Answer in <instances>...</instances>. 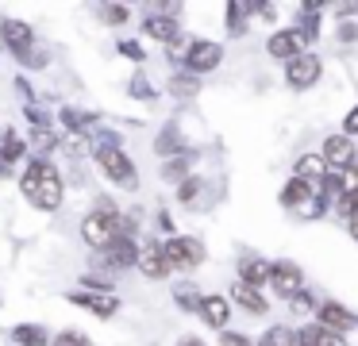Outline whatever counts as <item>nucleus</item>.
I'll return each mask as SVG.
<instances>
[{
    "mask_svg": "<svg viewBox=\"0 0 358 346\" xmlns=\"http://www.w3.org/2000/svg\"><path fill=\"white\" fill-rule=\"evenodd\" d=\"M70 304H81L85 312L101 315V319H112V315L120 312V296L116 292H70Z\"/></svg>",
    "mask_w": 358,
    "mask_h": 346,
    "instance_id": "obj_9",
    "label": "nucleus"
},
{
    "mask_svg": "<svg viewBox=\"0 0 358 346\" xmlns=\"http://www.w3.org/2000/svg\"><path fill=\"white\" fill-rule=\"evenodd\" d=\"M12 346H50L47 327H39V323H16L12 327Z\"/></svg>",
    "mask_w": 358,
    "mask_h": 346,
    "instance_id": "obj_20",
    "label": "nucleus"
},
{
    "mask_svg": "<svg viewBox=\"0 0 358 346\" xmlns=\"http://www.w3.org/2000/svg\"><path fill=\"white\" fill-rule=\"evenodd\" d=\"M135 238H112L108 246L101 250V258H104V266H112V269H127V266H135Z\"/></svg>",
    "mask_w": 358,
    "mask_h": 346,
    "instance_id": "obj_14",
    "label": "nucleus"
},
{
    "mask_svg": "<svg viewBox=\"0 0 358 346\" xmlns=\"http://www.w3.org/2000/svg\"><path fill=\"white\" fill-rule=\"evenodd\" d=\"M324 166H335V173L339 169H350L355 166V146H350V138L347 135H331V138H324Z\"/></svg>",
    "mask_w": 358,
    "mask_h": 346,
    "instance_id": "obj_12",
    "label": "nucleus"
},
{
    "mask_svg": "<svg viewBox=\"0 0 358 346\" xmlns=\"http://www.w3.org/2000/svg\"><path fill=\"white\" fill-rule=\"evenodd\" d=\"M93 212H96V215H104V219H116V215H120V208H116V200H112V196H96Z\"/></svg>",
    "mask_w": 358,
    "mask_h": 346,
    "instance_id": "obj_31",
    "label": "nucleus"
},
{
    "mask_svg": "<svg viewBox=\"0 0 358 346\" xmlns=\"http://www.w3.org/2000/svg\"><path fill=\"white\" fill-rule=\"evenodd\" d=\"M178 346H204V343H201V338H196V335H185V338H181Z\"/></svg>",
    "mask_w": 358,
    "mask_h": 346,
    "instance_id": "obj_40",
    "label": "nucleus"
},
{
    "mask_svg": "<svg viewBox=\"0 0 358 346\" xmlns=\"http://www.w3.org/2000/svg\"><path fill=\"white\" fill-rule=\"evenodd\" d=\"M201 300H204V292L196 289V284H178V289H173V304L181 308V312H196V308H201Z\"/></svg>",
    "mask_w": 358,
    "mask_h": 346,
    "instance_id": "obj_25",
    "label": "nucleus"
},
{
    "mask_svg": "<svg viewBox=\"0 0 358 346\" xmlns=\"http://www.w3.org/2000/svg\"><path fill=\"white\" fill-rule=\"evenodd\" d=\"M285 81L293 89H312L320 81V58L316 54H296L293 62H285Z\"/></svg>",
    "mask_w": 358,
    "mask_h": 346,
    "instance_id": "obj_6",
    "label": "nucleus"
},
{
    "mask_svg": "<svg viewBox=\"0 0 358 346\" xmlns=\"http://www.w3.org/2000/svg\"><path fill=\"white\" fill-rule=\"evenodd\" d=\"M162 177H170V181H185V177H189V154L166 161V166H162Z\"/></svg>",
    "mask_w": 358,
    "mask_h": 346,
    "instance_id": "obj_30",
    "label": "nucleus"
},
{
    "mask_svg": "<svg viewBox=\"0 0 358 346\" xmlns=\"http://www.w3.org/2000/svg\"><path fill=\"white\" fill-rule=\"evenodd\" d=\"M231 304H239L243 312H250V315H266V296L258 289H250V284H243V281H235L231 284Z\"/></svg>",
    "mask_w": 358,
    "mask_h": 346,
    "instance_id": "obj_16",
    "label": "nucleus"
},
{
    "mask_svg": "<svg viewBox=\"0 0 358 346\" xmlns=\"http://www.w3.org/2000/svg\"><path fill=\"white\" fill-rule=\"evenodd\" d=\"M224 62V46L220 43H208V38H193L189 43V50H185V69L189 73H212V69Z\"/></svg>",
    "mask_w": 358,
    "mask_h": 346,
    "instance_id": "obj_4",
    "label": "nucleus"
},
{
    "mask_svg": "<svg viewBox=\"0 0 358 346\" xmlns=\"http://www.w3.org/2000/svg\"><path fill=\"white\" fill-rule=\"evenodd\" d=\"M162 258H166V269H193L204 261V246L196 243V238H166L162 243Z\"/></svg>",
    "mask_w": 358,
    "mask_h": 346,
    "instance_id": "obj_3",
    "label": "nucleus"
},
{
    "mask_svg": "<svg viewBox=\"0 0 358 346\" xmlns=\"http://www.w3.org/2000/svg\"><path fill=\"white\" fill-rule=\"evenodd\" d=\"M196 89H201V81H196L193 73H178V77L170 81V92H173V96H181V100L196 96Z\"/></svg>",
    "mask_w": 358,
    "mask_h": 346,
    "instance_id": "obj_29",
    "label": "nucleus"
},
{
    "mask_svg": "<svg viewBox=\"0 0 358 346\" xmlns=\"http://www.w3.org/2000/svg\"><path fill=\"white\" fill-rule=\"evenodd\" d=\"M58 120H62V127H66V131H73V135H85V131L96 123V115H93V112H85V108H73V104H66Z\"/></svg>",
    "mask_w": 358,
    "mask_h": 346,
    "instance_id": "obj_21",
    "label": "nucleus"
},
{
    "mask_svg": "<svg viewBox=\"0 0 358 346\" xmlns=\"http://www.w3.org/2000/svg\"><path fill=\"white\" fill-rule=\"evenodd\" d=\"M96 166L104 169V177L108 181H116L120 189H135L139 185V169H135V161L127 158L120 146H108V150H96Z\"/></svg>",
    "mask_w": 358,
    "mask_h": 346,
    "instance_id": "obj_2",
    "label": "nucleus"
},
{
    "mask_svg": "<svg viewBox=\"0 0 358 346\" xmlns=\"http://www.w3.org/2000/svg\"><path fill=\"white\" fill-rule=\"evenodd\" d=\"M255 12V4H239V0H235V4H227V27H231V35H243V20H247V15Z\"/></svg>",
    "mask_w": 358,
    "mask_h": 346,
    "instance_id": "obj_28",
    "label": "nucleus"
},
{
    "mask_svg": "<svg viewBox=\"0 0 358 346\" xmlns=\"http://www.w3.org/2000/svg\"><path fill=\"white\" fill-rule=\"evenodd\" d=\"M220 346H250V338L239 335V331H224V335H220Z\"/></svg>",
    "mask_w": 358,
    "mask_h": 346,
    "instance_id": "obj_35",
    "label": "nucleus"
},
{
    "mask_svg": "<svg viewBox=\"0 0 358 346\" xmlns=\"http://www.w3.org/2000/svg\"><path fill=\"white\" fill-rule=\"evenodd\" d=\"M120 54H127V58L139 62V58H143V46H139V43H131V38H124V43H120Z\"/></svg>",
    "mask_w": 358,
    "mask_h": 346,
    "instance_id": "obj_37",
    "label": "nucleus"
},
{
    "mask_svg": "<svg viewBox=\"0 0 358 346\" xmlns=\"http://www.w3.org/2000/svg\"><path fill=\"white\" fill-rule=\"evenodd\" d=\"M196 312H201V319L208 323V327H220V331L227 327V319H231V304H227V296H204Z\"/></svg>",
    "mask_w": 358,
    "mask_h": 346,
    "instance_id": "obj_15",
    "label": "nucleus"
},
{
    "mask_svg": "<svg viewBox=\"0 0 358 346\" xmlns=\"http://www.w3.org/2000/svg\"><path fill=\"white\" fill-rule=\"evenodd\" d=\"M24 150H27V146H24V138H20V135H12V131L0 135V177L12 173V166L24 158Z\"/></svg>",
    "mask_w": 358,
    "mask_h": 346,
    "instance_id": "obj_17",
    "label": "nucleus"
},
{
    "mask_svg": "<svg viewBox=\"0 0 358 346\" xmlns=\"http://www.w3.org/2000/svg\"><path fill=\"white\" fill-rule=\"evenodd\" d=\"M81 238H85L89 246H93L96 254L104 250V246L116 238V219H104V215H96V212H89L85 219H81Z\"/></svg>",
    "mask_w": 358,
    "mask_h": 346,
    "instance_id": "obj_8",
    "label": "nucleus"
},
{
    "mask_svg": "<svg viewBox=\"0 0 358 346\" xmlns=\"http://www.w3.org/2000/svg\"><path fill=\"white\" fill-rule=\"evenodd\" d=\"M239 281H243V284H250V289L266 284V281H270V261H262V258H247V261H239Z\"/></svg>",
    "mask_w": 358,
    "mask_h": 346,
    "instance_id": "obj_22",
    "label": "nucleus"
},
{
    "mask_svg": "<svg viewBox=\"0 0 358 346\" xmlns=\"http://www.w3.org/2000/svg\"><path fill=\"white\" fill-rule=\"evenodd\" d=\"M196 192H201V181H196V177H185V181H181V189H178V196L189 204V200H193Z\"/></svg>",
    "mask_w": 358,
    "mask_h": 346,
    "instance_id": "obj_34",
    "label": "nucleus"
},
{
    "mask_svg": "<svg viewBox=\"0 0 358 346\" xmlns=\"http://www.w3.org/2000/svg\"><path fill=\"white\" fill-rule=\"evenodd\" d=\"M258 346H296V331L285 327V323H278V327H270L258 338Z\"/></svg>",
    "mask_w": 358,
    "mask_h": 346,
    "instance_id": "obj_26",
    "label": "nucleus"
},
{
    "mask_svg": "<svg viewBox=\"0 0 358 346\" xmlns=\"http://www.w3.org/2000/svg\"><path fill=\"white\" fill-rule=\"evenodd\" d=\"M296 346H347L343 343V335H335V331H327V327H304V331H296Z\"/></svg>",
    "mask_w": 358,
    "mask_h": 346,
    "instance_id": "obj_19",
    "label": "nucleus"
},
{
    "mask_svg": "<svg viewBox=\"0 0 358 346\" xmlns=\"http://www.w3.org/2000/svg\"><path fill=\"white\" fill-rule=\"evenodd\" d=\"M155 150L162 154V158H173V154H181L185 146H181V135H178V127H166L162 135L155 138Z\"/></svg>",
    "mask_w": 358,
    "mask_h": 346,
    "instance_id": "obj_27",
    "label": "nucleus"
},
{
    "mask_svg": "<svg viewBox=\"0 0 358 346\" xmlns=\"http://www.w3.org/2000/svg\"><path fill=\"white\" fill-rule=\"evenodd\" d=\"M0 35H4V43H8V50L16 54H27V50H35V31H31V23H24V20H4L0 23Z\"/></svg>",
    "mask_w": 358,
    "mask_h": 346,
    "instance_id": "obj_11",
    "label": "nucleus"
},
{
    "mask_svg": "<svg viewBox=\"0 0 358 346\" xmlns=\"http://www.w3.org/2000/svg\"><path fill=\"white\" fill-rule=\"evenodd\" d=\"M355 158H358V154H355Z\"/></svg>",
    "mask_w": 358,
    "mask_h": 346,
    "instance_id": "obj_42",
    "label": "nucleus"
},
{
    "mask_svg": "<svg viewBox=\"0 0 358 346\" xmlns=\"http://www.w3.org/2000/svg\"><path fill=\"white\" fill-rule=\"evenodd\" d=\"M343 127H347V135H358V108H350V112H347Z\"/></svg>",
    "mask_w": 358,
    "mask_h": 346,
    "instance_id": "obj_39",
    "label": "nucleus"
},
{
    "mask_svg": "<svg viewBox=\"0 0 358 346\" xmlns=\"http://www.w3.org/2000/svg\"><path fill=\"white\" fill-rule=\"evenodd\" d=\"M20 62H24L27 69H43V66H47V58H43L39 50H27V54H20Z\"/></svg>",
    "mask_w": 358,
    "mask_h": 346,
    "instance_id": "obj_36",
    "label": "nucleus"
},
{
    "mask_svg": "<svg viewBox=\"0 0 358 346\" xmlns=\"http://www.w3.org/2000/svg\"><path fill=\"white\" fill-rule=\"evenodd\" d=\"M31 150H35V158H47L50 150H58V131L50 127V123L31 127Z\"/></svg>",
    "mask_w": 358,
    "mask_h": 346,
    "instance_id": "obj_24",
    "label": "nucleus"
},
{
    "mask_svg": "<svg viewBox=\"0 0 358 346\" xmlns=\"http://www.w3.org/2000/svg\"><path fill=\"white\" fill-rule=\"evenodd\" d=\"M127 15H131V12H127L124 4H104V20H108V23H127Z\"/></svg>",
    "mask_w": 358,
    "mask_h": 346,
    "instance_id": "obj_33",
    "label": "nucleus"
},
{
    "mask_svg": "<svg viewBox=\"0 0 358 346\" xmlns=\"http://www.w3.org/2000/svg\"><path fill=\"white\" fill-rule=\"evenodd\" d=\"M135 266H139L143 277H150V281H162L170 269H166V258H162V243H155V238H147V243H139V250H135Z\"/></svg>",
    "mask_w": 358,
    "mask_h": 346,
    "instance_id": "obj_7",
    "label": "nucleus"
},
{
    "mask_svg": "<svg viewBox=\"0 0 358 346\" xmlns=\"http://www.w3.org/2000/svg\"><path fill=\"white\" fill-rule=\"evenodd\" d=\"M131 92H135V96H143V100H155V89H150L147 81H131Z\"/></svg>",
    "mask_w": 358,
    "mask_h": 346,
    "instance_id": "obj_38",
    "label": "nucleus"
},
{
    "mask_svg": "<svg viewBox=\"0 0 358 346\" xmlns=\"http://www.w3.org/2000/svg\"><path fill=\"white\" fill-rule=\"evenodd\" d=\"M143 31H147V38H158V43H166V46H173L181 38L178 20H173V15H162V12L147 15V20H143Z\"/></svg>",
    "mask_w": 358,
    "mask_h": 346,
    "instance_id": "obj_13",
    "label": "nucleus"
},
{
    "mask_svg": "<svg viewBox=\"0 0 358 346\" xmlns=\"http://www.w3.org/2000/svg\"><path fill=\"white\" fill-rule=\"evenodd\" d=\"M55 346H89V338L81 335V331H62V335L55 338Z\"/></svg>",
    "mask_w": 358,
    "mask_h": 346,
    "instance_id": "obj_32",
    "label": "nucleus"
},
{
    "mask_svg": "<svg viewBox=\"0 0 358 346\" xmlns=\"http://www.w3.org/2000/svg\"><path fill=\"white\" fill-rule=\"evenodd\" d=\"M350 235H355V238H358V212H355V215H350Z\"/></svg>",
    "mask_w": 358,
    "mask_h": 346,
    "instance_id": "obj_41",
    "label": "nucleus"
},
{
    "mask_svg": "<svg viewBox=\"0 0 358 346\" xmlns=\"http://www.w3.org/2000/svg\"><path fill=\"white\" fill-rule=\"evenodd\" d=\"M270 284H273L278 296L293 300V296H301V292H304V273L293 266V261H273V266H270Z\"/></svg>",
    "mask_w": 358,
    "mask_h": 346,
    "instance_id": "obj_5",
    "label": "nucleus"
},
{
    "mask_svg": "<svg viewBox=\"0 0 358 346\" xmlns=\"http://www.w3.org/2000/svg\"><path fill=\"white\" fill-rule=\"evenodd\" d=\"M281 204H285V208H304V204L316 208V200H312V189H308V185L293 177V181H289L285 189H281ZM316 212H320V208H316ZM316 212H312V215H316Z\"/></svg>",
    "mask_w": 358,
    "mask_h": 346,
    "instance_id": "obj_23",
    "label": "nucleus"
},
{
    "mask_svg": "<svg viewBox=\"0 0 358 346\" xmlns=\"http://www.w3.org/2000/svg\"><path fill=\"white\" fill-rule=\"evenodd\" d=\"M304 46H308V38H304L296 27H289V31H273V35H270V43H266V50H270L273 58L293 62L296 54H304Z\"/></svg>",
    "mask_w": 358,
    "mask_h": 346,
    "instance_id": "obj_10",
    "label": "nucleus"
},
{
    "mask_svg": "<svg viewBox=\"0 0 358 346\" xmlns=\"http://www.w3.org/2000/svg\"><path fill=\"white\" fill-rule=\"evenodd\" d=\"M350 323H355V315H350L343 304H335V300H331V304H320V327H327V331H335V335H343Z\"/></svg>",
    "mask_w": 358,
    "mask_h": 346,
    "instance_id": "obj_18",
    "label": "nucleus"
},
{
    "mask_svg": "<svg viewBox=\"0 0 358 346\" xmlns=\"http://www.w3.org/2000/svg\"><path fill=\"white\" fill-rule=\"evenodd\" d=\"M20 192L27 196V204L39 212H58L62 208V173L50 166L47 158H31L27 169L20 173Z\"/></svg>",
    "mask_w": 358,
    "mask_h": 346,
    "instance_id": "obj_1",
    "label": "nucleus"
}]
</instances>
